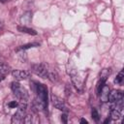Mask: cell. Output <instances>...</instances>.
<instances>
[{"mask_svg":"<svg viewBox=\"0 0 124 124\" xmlns=\"http://www.w3.org/2000/svg\"><path fill=\"white\" fill-rule=\"evenodd\" d=\"M12 91L14 92L15 96L20 101V102H24L27 103L28 101V92L25 89V87H23L22 85H20L18 82H13L12 83Z\"/></svg>","mask_w":124,"mask_h":124,"instance_id":"3","label":"cell"},{"mask_svg":"<svg viewBox=\"0 0 124 124\" xmlns=\"http://www.w3.org/2000/svg\"><path fill=\"white\" fill-rule=\"evenodd\" d=\"M34 84V91L36 95L34 106L39 110L45 111L47 108V88L39 82H35Z\"/></svg>","mask_w":124,"mask_h":124,"instance_id":"2","label":"cell"},{"mask_svg":"<svg viewBox=\"0 0 124 124\" xmlns=\"http://www.w3.org/2000/svg\"><path fill=\"white\" fill-rule=\"evenodd\" d=\"M67 118H68L67 114H62V115H61V120H62L64 123H67Z\"/></svg>","mask_w":124,"mask_h":124,"instance_id":"17","label":"cell"},{"mask_svg":"<svg viewBox=\"0 0 124 124\" xmlns=\"http://www.w3.org/2000/svg\"><path fill=\"white\" fill-rule=\"evenodd\" d=\"M80 122H81V123H85V124H86V123H88V122H87V120H86V119H84V118H81V119H80Z\"/></svg>","mask_w":124,"mask_h":124,"instance_id":"18","label":"cell"},{"mask_svg":"<svg viewBox=\"0 0 124 124\" xmlns=\"http://www.w3.org/2000/svg\"><path fill=\"white\" fill-rule=\"evenodd\" d=\"M110 118L113 119V120H118L121 118V111L118 110V109H115V108H111L110 110Z\"/></svg>","mask_w":124,"mask_h":124,"instance_id":"11","label":"cell"},{"mask_svg":"<svg viewBox=\"0 0 124 124\" xmlns=\"http://www.w3.org/2000/svg\"><path fill=\"white\" fill-rule=\"evenodd\" d=\"M91 114H92V118L95 120V121H99V119H100V115H99V112L97 111V109L96 108H92V112H91Z\"/></svg>","mask_w":124,"mask_h":124,"instance_id":"15","label":"cell"},{"mask_svg":"<svg viewBox=\"0 0 124 124\" xmlns=\"http://www.w3.org/2000/svg\"><path fill=\"white\" fill-rule=\"evenodd\" d=\"M51 102H52V105L57 109L63 110V111H67V106H66L65 102L61 98H59V97H57L55 95H51Z\"/></svg>","mask_w":124,"mask_h":124,"instance_id":"5","label":"cell"},{"mask_svg":"<svg viewBox=\"0 0 124 124\" xmlns=\"http://www.w3.org/2000/svg\"><path fill=\"white\" fill-rule=\"evenodd\" d=\"M17 30L20 31V32H22V33H27L29 35H36L37 34V32L34 29L29 28V27H27L25 25H18L17 26Z\"/></svg>","mask_w":124,"mask_h":124,"instance_id":"9","label":"cell"},{"mask_svg":"<svg viewBox=\"0 0 124 124\" xmlns=\"http://www.w3.org/2000/svg\"><path fill=\"white\" fill-rule=\"evenodd\" d=\"M39 44L38 43H33V44H27V45H24V46H20L16 50H24V49H27V48H30V47H34V46H38Z\"/></svg>","mask_w":124,"mask_h":124,"instance_id":"14","label":"cell"},{"mask_svg":"<svg viewBox=\"0 0 124 124\" xmlns=\"http://www.w3.org/2000/svg\"><path fill=\"white\" fill-rule=\"evenodd\" d=\"M109 73H110L109 69H104V70L101 72L100 79H101V80L106 81V80H107V78H108V75H109Z\"/></svg>","mask_w":124,"mask_h":124,"instance_id":"12","label":"cell"},{"mask_svg":"<svg viewBox=\"0 0 124 124\" xmlns=\"http://www.w3.org/2000/svg\"><path fill=\"white\" fill-rule=\"evenodd\" d=\"M1 2H6V1H9V0H0Z\"/></svg>","mask_w":124,"mask_h":124,"instance_id":"19","label":"cell"},{"mask_svg":"<svg viewBox=\"0 0 124 124\" xmlns=\"http://www.w3.org/2000/svg\"><path fill=\"white\" fill-rule=\"evenodd\" d=\"M123 78H124V74H123V71H120L118 73V75L116 76L115 79H114V82L116 84H122V81H123Z\"/></svg>","mask_w":124,"mask_h":124,"instance_id":"13","label":"cell"},{"mask_svg":"<svg viewBox=\"0 0 124 124\" xmlns=\"http://www.w3.org/2000/svg\"><path fill=\"white\" fill-rule=\"evenodd\" d=\"M108 93H109V89H108V87L105 84V85L102 87V89H101V91H100V93H99L102 102H104V103L108 102Z\"/></svg>","mask_w":124,"mask_h":124,"instance_id":"8","label":"cell"},{"mask_svg":"<svg viewBox=\"0 0 124 124\" xmlns=\"http://www.w3.org/2000/svg\"><path fill=\"white\" fill-rule=\"evenodd\" d=\"M10 72H11L10 66L7 65V64H5V63L0 62V74H2V75H4V76H7Z\"/></svg>","mask_w":124,"mask_h":124,"instance_id":"10","label":"cell"},{"mask_svg":"<svg viewBox=\"0 0 124 124\" xmlns=\"http://www.w3.org/2000/svg\"><path fill=\"white\" fill-rule=\"evenodd\" d=\"M31 69L35 75H37L43 78H47L53 82L57 81V79H58V75H57L55 69H53L48 64H46V63L33 64Z\"/></svg>","mask_w":124,"mask_h":124,"instance_id":"1","label":"cell"},{"mask_svg":"<svg viewBox=\"0 0 124 124\" xmlns=\"http://www.w3.org/2000/svg\"><path fill=\"white\" fill-rule=\"evenodd\" d=\"M26 104L24 102H20L17 109L16 111V113L14 114V116L12 117V123H16V124H19L23 122V119L26 115Z\"/></svg>","mask_w":124,"mask_h":124,"instance_id":"4","label":"cell"},{"mask_svg":"<svg viewBox=\"0 0 124 124\" xmlns=\"http://www.w3.org/2000/svg\"><path fill=\"white\" fill-rule=\"evenodd\" d=\"M121 99H123V94H122V92H121L120 90L114 89V90H111V91L108 93V101L110 104L115 103L116 101L121 100Z\"/></svg>","mask_w":124,"mask_h":124,"instance_id":"6","label":"cell"},{"mask_svg":"<svg viewBox=\"0 0 124 124\" xmlns=\"http://www.w3.org/2000/svg\"><path fill=\"white\" fill-rule=\"evenodd\" d=\"M12 76L17 80H23L29 77V73L22 70H14L12 71Z\"/></svg>","mask_w":124,"mask_h":124,"instance_id":"7","label":"cell"},{"mask_svg":"<svg viewBox=\"0 0 124 124\" xmlns=\"http://www.w3.org/2000/svg\"><path fill=\"white\" fill-rule=\"evenodd\" d=\"M18 102L17 101H11L9 104H8V106H9V108H17L18 107Z\"/></svg>","mask_w":124,"mask_h":124,"instance_id":"16","label":"cell"}]
</instances>
